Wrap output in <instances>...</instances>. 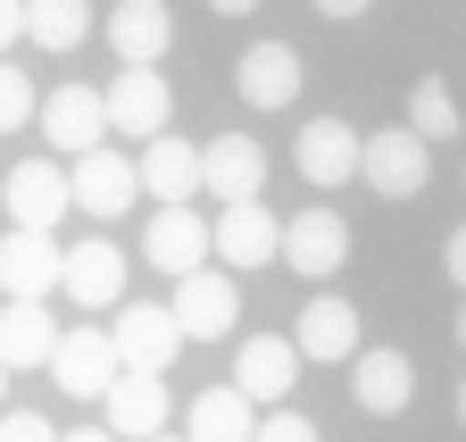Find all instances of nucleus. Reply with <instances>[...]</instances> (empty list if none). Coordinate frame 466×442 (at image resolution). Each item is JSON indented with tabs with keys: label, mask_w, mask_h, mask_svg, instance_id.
Returning <instances> with one entry per match:
<instances>
[{
	"label": "nucleus",
	"mask_w": 466,
	"mask_h": 442,
	"mask_svg": "<svg viewBox=\"0 0 466 442\" xmlns=\"http://www.w3.org/2000/svg\"><path fill=\"white\" fill-rule=\"evenodd\" d=\"M108 343H116V367L126 375H167L175 351H184V325H175L158 301H126L116 325H108Z\"/></svg>",
	"instance_id": "nucleus-1"
},
{
	"label": "nucleus",
	"mask_w": 466,
	"mask_h": 442,
	"mask_svg": "<svg viewBox=\"0 0 466 442\" xmlns=\"http://www.w3.org/2000/svg\"><path fill=\"white\" fill-rule=\"evenodd\" d=\"M359 176H367L383 200H417L425 176H433V142H417L408 126H383V134H367V150H359Z\"/></svg>",
	"instance_id": "nucleus-2"
},
{
	"label": "nucleus",
	"mask_w": 466,
	"mask_h": 442,
	"mask_svg": "<svg viewBox=\"0 0 466 442\" xmlns=\"http://www.w3.org/2000/svg\"><path fill=\"white\" fill-rule=\"evenodd\" d=\"M100 108H108V134L158 142V134H167V118H175V84H167L158 67H126V76L100 92Z\"/></svg>",
	"instance_id": "nucleus-3"
},
{
	"label": "nucleus",
	"mask_w": 466,
	"mask_h": 442,
	"mask_svg": "<svg viewBox=\"0 0 466 442\" xmlns=\"http://www.w3.org/2000/svg\"><path fill=\"white\" fill-rule=\"evenodd\" d=\"M167 317L184 325V343H225L233 325H242V293H233V275L200 267V275H184V284H175Z\"/></svg>",
	"instance_id": "nucleus-4"
},
{
	"label": "nucleus",
	"mask_w": 466,
	"mask_h": 442,
	"mask_svg": "<svg viewBox=\"0 0 466 442\" xmlns=\"http://www.w3.org/2000/svg\"><path fill=\"white\" fill-rule=\"evenodd\" d=\"M58 293H67L76 309H126V251H116L108 234L67 242V259H58Z\"/></svg>",
	"instance_id": "nucleus-5"
},
{
	"label": "nucleus",
	"mask_w": 466,
	"mask_h": 442,
	"mask_svg": "<svg viewBox=\"0 0 466 442\" xmlns=\"http://www.w3.org/2000/svg\"><path fill=\"white\" fill-rule=\"evenodd\" d=\"M0 200H9L17 234H50L58 217L76 209V200H67V168H58V159H17V168L0 176Z\"/></svg>",
	"instance_id": "nucleus-6"
},
{
	"label": "nucleus",
	"mask_w": 466,
	"mask_h": 442,
	"mask_svg": "<svg viewBox=\"0 0 466 442\" xmlns=\"http://www.w3.org/2000/svg\"><path fill=\"white\" fill-rule=\"evenodd\" d=\"M50 384L67 401H100L108 384H116V343H108V325H67L50 351Z\"/></svg>",
	"instance_id": "nucleus-7"
},
{
	"label": "nucleus",
	"mask_w": 466,
	"mask_h": 442,
	"mask_svg": "<svg viewBox=\"0 0 466 442\" xmlns=\"http://www.w3.org/2000/svg\"><path fill=\"white\" fill-rule=\"evenodd\" d=\"M134 192H142V168H134V159L126 150H84L76 159V168H67V200L84 209V217H126L134 209Z\"/></svg>",
	"instance_id": "nucleus-8"
},
{
	"label": "nucleus",
	"mask_w": 466,
	"mask_h": 442,
	"mask_svg": "<svg viewBox=\"0 0 466 442\" xmlns=\"http://www.w3.org/2000/svg\"><path fill=\"white\" fill-rule=\"evenodd\" d=\"M359 150H367L359 126H341V118H309L300 134H291V168H300L317 192H333V184L359 176Z\"/></svg>",
	"instance_id": "nucleus-9"
},
{
	"label": "nucleus",
	"mask_w": 466,
	"mask_h": 442,
	"mask_svg": "<svg viewBox=\"0 0 466 442\" xmlns=\"http://www.w3.org/2000/svg\"><path fill=\"white\" fill-rule=\"evenodd\" d=\"M142 259H150L158 275H175V284H184V275H200V267L217 259L208 217H200V209H158L150 226H142Z\"/></svg>",
	"instance_id": "nucleus-10"
},
{
	"label": "nucleus",
	"mask_w": 466,
	"mask_h": 442,
	"mask_svg": "<svg viewBox=\"0 0 466 442\" xmlns=\"http://www.w3.org/2000/svg\"><path fill=\"white\" fill-rule=\"evenodd\" d=\"M34 126H42V142H58L67 159H84V150H100V142H108V108H100V92H92V84H58V92H42Z\"/></svg>",
	"instance_id": "nucleus-11"
},
{
	"label": "nucleus",
	"mask_w": 466,
	"mask_h": 442,
	"mask_svg": "<svg viewBox=\"0 0 466 442\" xmlns=\"http://www.w3.org/2000/svg\"><path fill=\"white\" fill-rule=\"evenodd\" d=\"M291 384H300V351H291V334H250L233 343V393H242L250 409L267 401H291Z\"/></svg>",
	"instance_id": "nucleus-12"
},
{
	"label": "nucleus",
	"mask_w": 466,
	"mask_h": 442,
	"mask_svg": "<svg viewBox=\"0 0 466 442\" xmlns=\"http://www.w3.org/2000/svg\"><path fill=\"white\" fill-rule=\"evenodd\" d=\"M208 242H217V267H267V259H283V226L267 217V200H233V209H217L208 217Z\"/></svg>",
	"instance_id": "nucleus-13"
},
{
	"label": "nucleus",
	"mask_w": 466,
	"mask_h": 442,
	"mask_svg": "<svg viewBox=\"0 0 466 442\" xmlns=\"http://www.w3.org/2000/svg\"><path fill=\"white\" fill-rule=\"evenodd\" d=\"M200 192H217L225 209H233V200H258V192H267V142H250V134L200 142Z\"/></svg>",
	"instance_id": "nucleus-14"
},
{
	"label": "nucleus",
	"mask_w": 466,
	"mask_h": 442,
	"mask_svg": "<svg viewBox=\"0 0 466 442\" xmlns=\"http://www.w3.org/2000/svg\"><path fill=\"white\" fill-rule=\"evenodd\" d=\"M167 375H126L116 367V384L100 393V426L116 434V442H150V434H167Z\"/></svg>",
	"instance_id": "nucleus-15"
},
{
	"label": "nucleus",
	"mask_w": 466,
	"mask_h": 442,
	"mask_svg": "<svg viewBox=\"0 0 466 442\" xmlns=\"http://www.w3.org/2000/svg\"><path fill=\"white\" fill-rule=\"evenodd\" d=\"M291 351L300 359H359L367 343H359V309H350L341 293H309V309H300V325H291Z\"/></svg>",
	"instance_id": "nucleus-16"
},
{
	"label": "nucleus",
	"mask_w": 466,
	"mask_h": 442,
	"mask_svg": "<svg viewBox=\"0 0 466 442\" xmlns=\"http://www.w3.org/2000/svg\"><path fill=\"white\" fill-rule=\"evenodd\" d=\"M167 42H175V9H167V0H116V9H108V50L126 67H158Z\"/></svg>",
	"instance_id": "nucleus-17"
},
{
	"label": "nucleus",
	"mask_w": 466,
	"mask_h": 442,
	"mask_svg": "<svg viewBox=\"0 0 466 442\" xmlns=\"http://www.w3.org/2000/svg\"><path fill=\"white\" fill-rule=\"evenodd\" d=\"M350 401H359L367 417H400L408 401H417L408 351H359V359H350Z\"/></svg>",
	"instance_id": "nucleus-18"
},
{
	"label": "nucleus",
	"mask_w": 466,
	"mask_h": 442,
	"mask_svg": "<svg viewBox=\"0 0 466 442\" xmlns=\"http://www.w3.org/2000/svg\"><path fill=\"white\" fill-rule=\"evenodd\" d=\"M283 259H291V275H341V259H350L341 209H300L283 226Z\"/></svg>",
	"instance_id": "nucleus-19"
},
{
	"label": "nucleus",
	"mask_w": 466,
	"mask_h": 442,
	"mask_svg": "<svg viewBox=\"0 0 466 442\" xmlns=\"http://www.w3.org/2000/svg\"><path fill=\"white\" fill-rule=\"evenodd\" d=\"M233 84H242L250 108H291L300 100V50L291 42H250L242 67H233Z\"/></svg>",
	"instance_id": "nucleus-20"
},
{
	"label": "nucleus",
	"mask_w": 466,
	"mask_h": 442,
	"mask_svg": "<svg viewBox=\"0 0 466 442\" xmlns=\"http://www.w3.org/2000/svg\"><path fill=\"white\" fill-rule=\"evenodd\" d=\"M142 192H150L158 209H192V200H200V142L158 134V142L142 150Z\"/></svg>",
	"instance_id": "nucleus-21"
},
{
	"label": "nucleus",
	"mask_w": 466,
	"mask_h": 442,
	"mask_svg": "<svg viewBox=\"0 0 466 442\" xmlns=\"http://www.w3.org/2000/svg\"><path fill=\"white\" fill-rule=\"evenodd\" d=\"M50 351H58V317H50V301H9L0 309V367H50Z\"/></svg>",
	"instance_id": "nucleus-22"
},
{
	"label": "nucleus",
	"mask_w": 466,
	"mask_h": 442,
	"mask_svg": "<svg viewBox=\"0 0 466 442\" xmlns=\"http://www.w3.org/2000/svg\"><path fill=\"white\" fill-rule=\"evenodd\" d=\"M58 251L50 234H9L0 242V284H9V301H50L58 293Z\"/></svg>",
	"instance_id": "nucleus-23"
},
{
	"label": "nucleus",
	"mask_w": 466,
	"mask_h": 442,
	"mask_svg": "<svg viewBox=\"0 0 466 442\" xmlns=\"http://www.w3.org/2000/svg\"><path fill=\"white\" fill-rule=\"evenodd\" d=\"M250 434H258V417H250V401L233 393V384H208L184 409V442H250Z\"/></svg>",
	"instance_id": "nucleus-24"
},
{
	"label": "nucleus",
	"mask_w": 466,
	"mask_h": 442,
	"mask_svg": "<svg viewBox=\"0 0 466 442\" xmlns=\"http://www.w3.org/2000/svg\"><path fill=\"white\" fill-rule=\"evenodd\" d=\"M84 34H92V0H25V42L76 50Z\"/></svg>",
	"instance_id": "nucleus-25"
},
{
	"label": "nucleus",
	"mask_w": 466,
	"mask_h": 442,
	"mask_svg": "<svg viewBox=\"0 0 466 442\" xmlns=\"http://www.w3.org/2000/svg\"><path fill=\"white\" fill-rule=\"evenodd\" d=\"M408 134H417V142H458V100H450V84H417V100H408Z\"/></svg>",
	"instance_id": "nucleus-26"
},
{
	"label": "nucleus",
	"mask_w": 466,
	"mask_h": 442,
	"mask_svg": "<svg viewBox=\"0 0 466 442\" xmlns=\"http://www.w3.org/2000/svg\"><path fill=\"white\" fill-rule=\"evenodd\" d=\"M34 76H17L9 59H0V134H17V126H34Z\"/></svg>",
	"instance_id": "nucleus-27"
},
{
	"label": "nucleus",
	"mask_w": 466,
	"mask_h": 442,
	"mask_svg": "<svg viewBox=\"0 0 466 442\" xmlns=\"http://www.w3.org/2000/svg\"><path fill=\"white\" fill-rule=\"evenodd\" d=\"M0 442H58V426L42 409H0Z\"/></svg>",
	"instance_id": "nucleus-28"
},
{
	"label": "nucleus",
	"mask_w": 466,
	"mask_h": 442,
	"mask_svg": "<svg viewBox=\"0 0 466 442\" xmlns=\"http://www.w3.org/2000/svg\"><path fill=\"white\" fill-rule=\"evenodd\" d=\"M250 442H317V426H309L300 409H275V417H267V426H258Z\"/></svg>",
	"instance_id": "nucleus-29"
},
{
	"label": "nucleus",
	"mask_w": 466,
	"mask_h": 442,
	"mask_svg": "<svg viewBox=\"0 0 466 442\" xmlns=\"http://www.w3.org/2000/svg\"><path fill=\"white\" fill-rule=\"evenodd\" d=\"M9 42H25V0H0V59H9Z\"/></svg>",
	"instance_id": "nucleus-30"
},
{
	"label": "nucleus",
	"mask_w": 466,
	"mask_h": 442,
	"mask_svg": "<svg viewBox=\"0 0 466 442\" xmlns=\"http://www.w3.org/2000/svg\"><path fill=\"white\" fill-rule=\"evenodd\" d=\"M441 267H450V284H458V293H466V226H458V234H450V242H441Z\"/></svg>",
	"instance_id": "nucleus-31"
},
{
	"label": "nucleus",
	"mask_w": 466,
	"mask_h": 442,
	"mask_svg": "<svg viewBox=\"0 0 466 442\" xmlns=\"http://www.w3.org/2000/svg\"><path fill=\"white\" fill-rule=\"evenodd\" d=\"M325 17H367V0H317Z\"/></svg>",
	"instance_id": "nucleus-32"
},
{
	"label": "nucleus",
	"mask_w": 466,
	"mask_h": 442,
	"mask_svg": "<svg viewBox=\"0 0 466 442\" xmlns=\"http://www.w3.org/2000/svg\"><path fill=\"white\" fill-rule=\"evenodd\" d=\"M58 442H116L108 426H76V434H58Z\"/></svg>",
	"instance_id": "nucleus-33"
},
{
	"label": "nucleus",
	"mask_w": 466,
	"mask_h": 442,
	"mask_svg": "<svg viewBox=\"0 0 466 442\" xmlns=\"http://www.w3.org/2000/svg\"><path fill=\"white\" fill-rule=\"evenodd\" d=\"M208 9H217V17H242V9H258V0H208Z\"/></svg>",
	"instance_id": "nucleus-34"
},
{
	"label": "nucleus",
	"mask_w": 466,
	"mask_h": 442,
	"mask_svg": "<svg viewBox=\"0 0 466 442\" xmlns=\"http://www.w3.org/2000/svg\"><path fill=\"white\" fill-rule=\"evenodd\" d=\"M0 409H9V367H0Z\"/></svg>",
	"instance_id": "nucleus-35"
},
{
	"label": "nucleus",
	"mask_w": 466,
	"mask_h": 442,
	"mask_svg": "<svg viewBox=\"0 0 466 442\" xmlns=\"http://www.w3.org/2000/svg\"><path fill=\"white\" fill-rule=\"evenodd\" d=\"M458 426H466V384H458Z\"/></svg>",
	"instance_id": "nucleus-36"
},
{
	"label": "nucleus",
	"mask_w": 466,
	"mask_h": 442,
	"mask_svg": "<svg viewBox=\"0 0 466 442\" xmlns=\"http://www.w3.org/2000/svg\"><path fill=\"white\" fill-rule=\"evenodd\" d=\"M458 343H466V309H458Z\"/></svg>",
	"instance_id": "nucleus-37"
},
{
	"label": "nucleus",
	"mask_w": 466,
	"mask_h": 442,
	"mask_svg": "<svg viewBox=\"0 0 466 442\" xmlns=\"http://www.w3.org/2000/svg\"><path fill=\"white\" fill-rule=\"evenodd\" d=\"M150 442H184V434H150Z\"/></svg>",
	"instance_id": "nucleus-38"
}]
</instances>
